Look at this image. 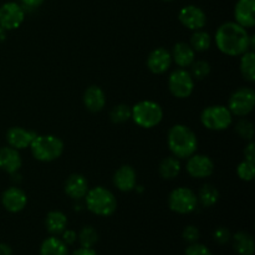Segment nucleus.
Returning <instances> with one entry per match:
<instances>
[{
	"instance_id": "nucleus-9",
	"label": "nucleus",
	"mask_w": 255,
	"mask_h": 255,
	"mask_svg": "<svg viewBox=\"0 0 255 255\" xmlns=\"http://www.w3.org/2000/svg\"><path fill=\"white\" fill-rule=\"evenodd\" d=\"M168 89L177 99H187L193 94L194 79L186 69H177L169 75Z\"/></svg>"
},
{
	"instance_id": "nucleus-16",
	"label": "nucleus",
	"mask_w": 255,
	"mask_h": 255,
	"mask_svg": "<svg viewBox=\"0 0 255 255\" xmlns=\"http://www.w3.org/2000/svg\"><path fill=\"white\" fill-rule=\"evenodd\" d=\"M114 184L121 192H131L136 189L137 173L133 167L128 164L120 167L114 174Z\"/></svg>"
},
{
	"instance_id": "nucleus-35",
	"label": "nucleus",
	"mask_w": 255,
	"mask_h": 255,
	"mask_svg": "<svg viewBox=\"0 0 255 255\" xmlns=\"http://www.w3.org/2000/svg\"><path fill=\"white\" fill-rule=\"evenodd\" d=\"M182 237H183L184 241L188 242V243H194V242H198L201 233H199V229L197 228L196 226H187L186 228L183 229Z\"/></svg>"
},
{
	"instance_id": "nucleus-15",
	"label": "nucleus",
	"mask_w": 255,
	"mask_h": 255,
	"mask_svg": "<svg viewBox=\"0 0 255 255\" xmlns=\"http://www.w3.org/2000/svg\"><path fill=\"white\" fill-rule=\"evenodd\" d=\"M36 134V132L22 128V127H11L6 132V141L10 147L20 151V149L30 147Z\"/></svg>"
},
{
	"instance_id": "nucleus-23",
	"label": "nucleus",
	"mask_w": 255,
	"mask_h": 255,
	"mask_svg": "<svg viewBox=\"0 0 255 255\" xmlns=\"http://www.w3.org/2000/svg\"><path fill=\"white\" fill-rule=\"evenodd\" d=\"M233 248L239 255H253L255 251L254 239L247 232H238L233 237Z\"/></svg>"
},
{
	"instance_id": "nucleus-11",
	"label": "nucleus",
	"mask_w": 255,
	"mask_h": 255,
	"mask_svg": "<svg viewBox=\"0 0 255 255\" xmlns=\"http://www.w3.org/2000/svg\"><path fill=\"white\" fill-rule=\"evenodd\" d=\"M187 172L192 178H208L214 172V163L206 154H192L187 158Z\"/></svg>"
},
{
	"instance_id": "nucleus-39",
	"label": "nucleus",
	"mask_w": 255,
	"mask_h": 255,
	"mask_svg": "<svg viewBox=\"0 0 255 255\" xmlns=\"http://www.w3.org/2000/svg\"><path fill=\"white\" fill-rule=\"evenodd\" d=\"M71 255H97V253L92 248H84V247H81V248L72 252Z\"/></svg>"
},
{
	"instance_id": "nucleus-28",
	"label": "nucleus",
	"mask_w": 255,
	"mask_h": 255,
	"mask_svg": "<svg viewBox=\"0 0 255 255\" xmlns=\"http://www.w3.org/2000/svg\"><path fill=\"white\" fill-rule=\"evenodd\" d=\"M192 49L196 52H203L211 47L212 37L208 32L203 30H196L191 36V42H189Z\"/></svg>"
},
{
	"instance_id": "nucleus-14",
	"label": "nucleus",
	"mask_w": 255,
	"mask_h": 255,
	"mask_svg": "<svg viewBox=\"0 0 255 255\" xmlns=\"http://www.w3.org/2000/svg\"><path fill=\"white\" fill-rule=\"evenodd\" d=\"M172 55L168 50L163 47L154 49L153 51L149 52L147 57V67L152 74L162 75L166 71H168L172 65Z\"/></svg>"
},
{
	"instance_id": "nucleus-22",
	"label": "nucleus",
	"mask_w": 255,
	"mask_h": 255,
	"mask_svg": "<svg viewBox=\"0 0 255 255\" xmlns=\"http://www.w3.org/2000/svg\"><path fill=\"white\" fill-rule=\"evenodd\" d=\"M45 226L51 236H59L66 229L67 217L61 211H51L47 213Z\"/></svg>"
},
{
	"instance_id": "nucleus-25",
	"label": "nucleus",
	"mask_w": 255,
	"mask_h": 255,
	"mask_svg": "<svg viewBox=\"0 0 255 255\" xmlns=\"http://www.w3.org/2000/svg\"><path fill=\"white\" fill-rule=\"evenodd\" d=\"M181 161L174 156L166 157L159 163V174L164 179H174L181 173Z\"/></svg>"
},
{
	"instance_id": "nucleus-13",
	"label": "nucleus",
	"mask_w": 255,
	"mask_h": 255,
	"mask_svg": "<svg viewBox=\"0 0 255 255\" xmlns=\"http://www.w3.org/2000/svg\"><path fill=\"white\" fill-rule=\"evenodd\" d=\"M1 204L10 213H19L26 207V193L19 187H10L1 196Z\"/></svg>"
},
{
	"instance_id": "nucleus-42",
	"label": "nucleus",
	"mask_w": 255,
	"mask_h": 255,
	"mask_svg": "<svg viewBox=\"0 0 255 255\" xmlns=\"http://www.w3.org/2000/svg\"><path fill=\"white\" fill-rule=\"evenodd\" d=\"M5 39H6V30L0 26V42L4 41Z\"/></svg>"
},
{
	"instance_id": "nucleus-4",
	"label": "nucleus",
	"mask_w": 255,
	"mask_h": 255,
	"mask_svg": "<svg viewBox=\"0 0 255 255\" xmlns=\"http://www.w3.org/2000/svg\"><path fill=\"white\" fill-rule=\"evenodd\" d=\"M35 159L40 162H52L61 157L64 142L54 134H36L30 144Z\"/></svg>"
},
{
	"instance_id": "nucleus-18",
	"label": "nucleus",
	"mask_w": 255,
	"mask_h": 255,
	"mask_svg": "<svg viewBox=\"0 0 255 255\" xmlns=\"http://www.w3.org/2000/svg\"><path fill=\"white\" fill-rule=\"evenodd\" d=\"M89 189V182L86 177L80 173L71 174L65 182V193L70 198L76 199V201L85 198Z\"/></svg>"
},
{
	"instance_id": "nucleus-36",
	"label": "nucleus",
	"mask_w": 255,
	"mask_h": 255,
	"mask_svg": "<svg viewBox=\"0 0 255 255\" xmlns=\"http://www.w3.org/2000/svg\"><path fill=\"white\" fill-rule=\"evenodd\" d=\"M213 238L218 244H226L231 241L232 236L228 228H226V227H219V228H217L214 231Z\"/></svg>"
},
{
	"instance_id": "nucleus-2",
	"label": "nucleus",
	"mask_w": 255,
	"mask_h": 255,
	"mask_svg": "<svg viewBox=\"0 0 255 255\" xmlns=\"http://www.w3.org/2000/svg\"><path fill=\"white\" fill-rule=\"evenodd\" d=\"M167 143L172 156L179 159H187L196 153L198 139L196 133L186 125H174L168 131Z\"/></svg>"
},
{
	"instance_id": "nucleus-10",
	"label": "nucleus",
	"mask_w": 255,
	"mask_h": 255,
	"mask_svg": "<svg viewBox=\"0 0 255 255\" xmlns=\"http://www.w3.org/2000/svg\"><path fill=\"white\" fill-rule=\"evenodd\" d=\"M24 19V9L16 2H5L0 6V26L6 31L17 29L22 24Z\"/></svg>"
},
{
	"instance_id": "nucleus-7",
	"label": "nucleus",
	"mask_w": 255,
	"mask_h": 255,
	"mask_svg": "<svg viewBox=\"0 0 255 255\" xmlns=\"http://www.w3.org/2000/svg\"><path fill=\"white\" fill-rule=\"evenodd\" d=\"M255 91L252 87H239L229 97L228 109L233 116L246 117L253 111Z\"/></svg>"
},
{
	"instance_id": "nucleus-31",
	"label": "nucleus",
	"mask_w": 255,
	"mask_h": 255,
	"mask_svg": "<svg viewBox=\"0 0 255 255\" xmlns=\"http://www.w3.org/2000/svg\"><path fill=\"white\" fill-rule=\"evenodd\" d=\"M189 67H191L189 74L194 80H203L211 74V65L204 60H194Z\"/></svg>"
},
{
	"instance_id": "nucleus-27",
	"label": "nucleus",
	"mask_w": 255,
	"mask_h": 255,
	"mask_svg": "<svg viewBox=\"0 0 255 255\" xmlns=\"http://www.w3.org/2000/svg\"><path fill=\"white\" fill-rule=\"evenodd\" d=\"M241 72L244 80L249 82L255 81V55L252 50L241 55Z\"/></svg>"
},
{
	"instance_id": "nucleus-41",
	"label": "nucleus",
	"mask_w": 255,
	"mask_h": 255,
	"mask_svg": "<svg viewBox=\"0 0 255 255\" xmlns=\"http://www.w3.org/2000/svg\"><path fill=\"white\" fill-rule=\"evenodd\" d=\"M22 2H24L26 6H30V7H36V6H40V5L44 2V0H21Z\"/></svg>"
},
{
	"instance_id": "nucleus-8",
	"label": "nucleus",
	"mask_w": 255,
	"mask_h": 255,
	"mask_svg": "<svg viewBox=\"0 0 255 255\" xmlns=\"http://www.w3.org/2000/svg\"><path fill=\"white\" fill-rule=\"evenodd\" d=\"M168 206L171 211L178 214H189L198 206L197 194L187 187L173 189L168 197Z\"/></svg>"
},
{
	"instance_id": "nucleus-33",
	"label": "nucleus",
	"mask_w": 255,
	"mask_h": 255,
	"mask_svg": "<svg viewBox=\"0 0 255 255\" xmlns=\"http://www.w3.org/2000/svg\"><path fill=\"white\" fill-rule=\"evenodd\" d=\"M237 174L239 178L244 182H251L254 179L255 176V164L253 162H248L244 159L243 162L238 164L237 167Z\"/></svg>"
},
{
	"instance_id": "nucleus-3",
	"label": "nucleus",
	"mask_w": 255,
	"mask_h": 255,
	"mask_svg": "<svg viewBox=\"0 0 255 255\" xmlns=\"http://www.w3.org/2000/svg\"><path fill=\"white\" fill-rule=\"evenodd\" d=\"M85 204L91 213L99 217H110L116 212L117 199L110 189L99 186L87 191Z\"/></svg>"
},
{
	"instance_id": "nucleus-26",
	"label": "nucleus",
	"mask_w": 255,
	"mask_h": 255,
	"mask_svg": "<svg viewBox=\"0 0 255 255\" xmlns=\"http://www.w3.org/2000/svg\"><path fill=\"white\" fill-rule=\"evenodd\" d=\"M197 198H198V203H201L206 208H209V207H213L218 202L219 192L212 184H203L199 189Z\"/></svg>"
},
{
	"instance_id": "nucleus-17",
	"label": "nucleus",
	"mask_w": 255,
	"mask_h": 255,
	"mask_svg": "<svg viewBox=\"0 0 255 255\" xmlns=\"http://www.w3.org/2000/svg\"><path fill=\"white\" fill-rule=\"evenodd\" d=\"M236 22L243 27H253L255 25V0H238L234 7Z\"/></svg>"
},
{
	"instance_id": "nucleus-19",
	"label": "nucleus",
	"mask_w": 255,
	"mask_h": 255,
	"mask_svg": "<svg viewBox=\"0 0 255 255\" xmlns=\"http://www.w3.org/2000/svg\"><path fill=\"white\" fill-rule=\"evenodd\" d=\"M21 156L17 149L10 146L0 148V169L9 174H15L21 168Z\"/></svg>"
},
{
	"instance_id": "nucleus-1",
	"label": "nucleus",
	"mask_w": 255,
	"mask_h": 255,
	"mask_svg": "<svg viewBox=\"0 0 255 255\" xmlns=\"http://www.w3.org/2000/svg\"><path fill=\"white\" fill-rule=\"evenodd\" d=\"M216 45L221 52L228 56H241L253 49V36L246 27L236 21H227L216 32ZM253 51V50H252Z\"/></svg>"
},
{
	"instance_id": "nucleus-21",
	"label": "nucleus",
	"mask_w": 255,
	"mask_h": 255,
	"mask_svg": "<svg viewBox=\"0 0 255 255\" xmlns=\"http://www.w3.org/2000/svg\"><path fill=\"white\" fill-rule=\"evenodd\" d=\"M171 55L172 61L176 62L177 66H179L181 69L189 67L192 62L196 60V51L187 42H177L173 46Z\"/></svg>"
},
{
	"instance_id": "nucleus-6",
	"label": "nucleus",
	"mask_w": 255,
	"mask_h": 255,
	"mask_svg": "<svg viewBox=\"0 0 255 255\" xmlns=\"http://www.w3.org/2000/svg\"><path fill=\"white\" fill-rule=\"evenodd\" d=\"M201 122L207 129L224 131L233 124V115L227 106L213 105V106L206 107L202 111Z\"/></svg>"
},
{
	"instance_id": "nucleus-30",
	"label": "nucleus",
	"mask_w": 255,
	"mask_h": 255,
	"mask_svg": "<svg viewBox=\"0 0 255 255\" xmlns=\"http://www.w3.org/2000/svg\"><path fill=\"white\" fill-rule=\"evenodd\" d=\"M132 109L126 104L116 105L110 112V119L114 124H124V122L131 120Z\"/></svg>"
},
{
	"instance_id": "nucleus-32",
	"label": "nucleus",
	"mask_w": 255,
	"mask_h": 255,
	"mask_svg": "<svg viewBox=\"0 0 255 255\" xmlns=\"http://www.w3.org/2000/svg\"><path fill=\"white\" fill-rule=\"evenodd\" d=\"M236 129L237 134H238L241 138L247 139V141H252L254 136V127L253 124H252L249 120L247 119H241L236 124Z\"/></svg>"
},
{
	"instance_id": "nucleus-34",
	"label": "nucleus",
	"mask_w": 255,
	"mask_h": 255,
	"mask_svg": "<svg viewBox=\"0 0 255 255\" xmlns=\"http://www.w3.org/2000/svg\"><path fill=\"white\" fill-rule=\"evenodd\" d=\"M186 255H213L211 249L206 247L204 244L194 242V243H189V246L186 248Z\"/></svg>"
},
{
	"instance_id": "nucleus-29",
	"label": "nucleus",
	"mask_w": 255,
	"mask_h": 255,
	"mask_svg": "<svg viewBox=\"0 0 255 255\" xmlns=\"http://www.w3.org/2000/svg\"><path fill=\"white\" fill-rule=\"evenodd\" d=\"M77 241L80 242V246L84 248H94V246L99 241V234L94 227L86 226L77 234Z\"/></svg>"
},
{
	"instance_id": "nucleus-12",
	"label": "nucleus",
	"mask_w": 255,
	"mask_h": 255,
	"mask_svg": "<svg viewBox=\"0 0 255 255\" xmlns=\"http://www.w3.org/2000/svg\"><path fill=\"white\" fill-rule=\"evenodd\" d=\"M178 19L183 26L188 27L189 30H193V31L203 29L207 22L206 12L196 5H187V6L182 7L178 14Z\"/></svg>"
},
{
	"instance_id": "nucleus-5",
	"label": "nucleus",
	"mask_w": 255,
	"mask_h": 255,
	"mask_svg": "<svg viewBox=\"0 0 255 255\" xmlns=\"http://www.w3.org/2000/svg\"><path fill=\"white\" fill-rule=\"evenodd\" d=\"M131 109V119L133 120L137 126L143 127V128L156 127L163 119V110H162L161 105L151 101V100L137 102Z\"/></svg>"
},
{
	"instance_id": "nucleus-20",
	"label": "nucleus",
	"mask_w": 255,
	"mask_h": 255,
	"mask_svg": "<svg viewBox=\"0 0 255 255\" xmlns=\"http://www.w3.org/2000/svg\"><path fill=\"white\" fill-rule=\"evenodd\" d=\"M84 105L89 111L91 112H100L104 110L105 105H106V95H105L104 90L99 86L87 87L86 91L84 92Z\"/></svg>"
},
{
	"instance_id": "nucleus-37",
	"label": "nucleus",
	"mask_w": 255,
	"mask_h": 255,
	"mask_svg": "<svg viewBox=\"0 0 255 255\" xmlns=\"http://www.w3.org/2000/svg\"><path fill=\"white\" fill-rule=\"evenodd\" d=\"M61 241L64 242L66 246H72L75 242L77 241V234L75 231H71V229H65L61 233Z\"/></svg>"
},
{
	"instance_id": "nucleus-40",
	"label": "nucleus",
	"mask_w": 255,
	"mask_h": 255,
	"mask_svg": "<svg viewBox=\"0 0 255 255\" xmlns=\"http://www.w3.org/2000/svg\"><path fill=\"white\" fill-rule=\"evenodd\" d=\"M0 255H12V249L9 244L0 243Z\"/></svg>"
},
{
	"instance_id": "nucleus-43",
	"label": "nucleus",
	"mask_w": 255,
	"mask_h": 255,
	"mask_svg": "<svg viewBox=\"0 0 255 255\" xmlns=\"http://www.w3.org/2000/svg\"><path fill=\"white\" fill-rule=\"evenodd\" d=\"M163 1H172V0H163Z\"/></svg>"
},
{
	"instance_id": "nucleus-24",
	"label": "nucleus",
	"mask_w": 255,
	"mask_h": 255,
	"mask_svg": "<svg viewBox=\"0 0 255 255\" xmlns=\"http://www.w3.org/2000/svg\"><path fill=\"white\" fill-rule=\"evenodd\" d=\"M40 255H69V249L61 239L51 236L41 243Z\"/></svg>"
},
{
	"instance_id": "nucleus-38",
	"label": "nucleus",
	"mask_w": 255,
	"mask_h": 255,
	"mask_svg": "<svg viewBox=\"0 0 255 255\" xmlns=\"http://www.w3.org/2000/svg\"><path fill=\"white\" fill-rule=\"evenodd\" d=\"M244 153V159L248 162H255V144L253 141H249V143L247 144L246 148L243 151Z\"/></svg>"
}]
</instances>
